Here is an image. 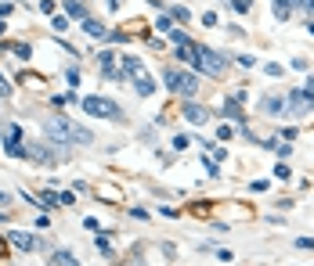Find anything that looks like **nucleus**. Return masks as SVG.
<instances>
[{
	"instance_id": "1",
	"label": "nucleus",
	"mask_w": 314,
	"mask_h": 266,
	"mask_svg": "<svg viewBox=\"0 0 314 266\" xmlns=\"http://www.w3.org/2000/svg\"><path fill=\"white\" fill-rule=\"evenodd\" d=\"M43 133H47L51 144H91L94 133L91 130H80L76 122H69L65 115H51L43 122Z\"/></svg>"
},
{
	"instance_id": "2",
	"label": "nucleus",
	"mask_w": 314,
	"mask_h": 266,
	"mask_svg": "<svg viewBox=\"0 0 314 266\" xmlns=\"http://www.w3.org/2000/svg\"><path fill=\"white\" fill-rule=\"evenodd\" d=\"M166 90L177 93V97H195L199 93V76L195 72H184V69H166Z\"/></svg>"
},
{
	"instance_id": "3",
	"label": "nucleus",
	"mask_w": 314,
	"mask_h": 266,
	"mask_svg": "<svg viewBox=\"0 0 314 266\" xmlns=\"http://www.w3.org/2000/svg\"><path fill=\"white\" fill-rule=\"evenodd\" d=\"M80 108H83L87 115H98V119H123L119 104L109 101V97H98V93H87V97L80 101Z\"/></svg>"
},
{
	"instance_id": "4",
	"label": "nucleus",
	"mask_w": 314,
	"mask_h": 266,
	"mask_svg": "<svg viewBox=\"0 0 314 266\" xmlns=\"http://www.w3.org/2000/svg\"><path fill=\"white\" fill-rule=\"evenodd\" d=\"M195 72H206V76H224V58L213 51V47H195Z\"/></svg>"
},
{
	"instance_id": "5",
	"label": "nucleus",
	"mask_w": 314,
	"mask_h": 266,
	"mask_svg": "<svg viewBox=\"0 0 314 266\" xmlns=\"http://www.w3.org/2000/svg\"><path fill=\"white\" fill-rule=\"evenodd\" d=\"M286 112H293V115L314 112V97H311L307 90H289V93H286Z\"/></svg>"
},
{
	"instance_id": "6",
	"label": "nucleus",
	"mask_w": 314,
	"mask_h": 266,
	"mask_svg": "<svg viewBox=\"0 0 314 266\" xmlns=\"http://www.w3.org/2000/svg\"><path fill=\"white\" fill-rule=\"evenodd\" d=\"M0 130H4V151L11 155V159H22V155H25V144H22V130L14 126V122H4Z\"/></svg>"
},
{
	"instance_id": "7",
	"label": "nucleus",
	"mask_w": 314,
	"mask_h": 266,
	"mask_svg": "<svg viewBox=\"0 0 314 266\" xmlns=\"http://www.w3.org/2000/svg\"><path fill=\"white\" fill-rule=\"evenodd\" d=\"M7 245H14L18 252H29V256H33V252H43V241L36 238V234H25V230H11V234H7Z\"/></svg>"
},
{
	"instance_id": "8",
	"label": "nucleus",
	"mask_w": 314,
	"mask_h": 266,
	"mask_svg": "<svg viewBox=\"0 0 314 266\" xmlns=\"http://www.w3.org/2000/svg\"><path fill=\"white\" fill-rule=\"evenodd\" d=\"M62 155H65L62 148H58V151H51L47 144H29L22 159H29V162H40V166H54L58 159H62Z\"/></svg>"
},
{
	"instance_id": "9",
	"label": "nucleus",
	"mask_w": 314,
	"mask_h": 266,
	"mask_svg": "<svg viewBox=\"0 0 314 266\" xmlns=\"http://www.w3.org/2000/svg\"><path fill=\"white\" fill-rule=\"evenodd\" d=\"M260 108H264V115H282L286 112V97H282V93H264Z\"/></svg>"
},
{
	"instance_id": "10",
	"label": "nucleus",
	"mask_w": 314,
	"mask_h": 266,
	"mask_svg": "<svg viewBox=\"0 0 314 266\" xmlns=\"http://www.w3.org/2000/svg\"><path fill=\"white\" fill-rule=\"evenodd\" d=\"M134 90H138L141 97H152V93H156V80H152V76H148V72L141 69L138 76H134Z\"/></svg>"
},
{
	"instance_id": "11",
	"label": "nucleus",
	"mask_w": 314,
	"mask_h": 266,
	"mask_svg": "<svg viewBox=\"0 0 314 266\" xmlns=\"http://www.w3.org/2000/svg\"><path fill=\"white\" fill-rule=\"evenodd\" d=\"M181 115L188 119V122H199V126H202V122H209V112H206V108H199V104H181Z\"/></svg>"
},
{
	"instance_id": "12",
	"label": "nucleus",
	"mask_w": 314,
	"mask_h": 266,
	"mask_svg": "<svg viewBox=\"0 0 314 266\" xmlns=\"http://www.w3.org/2000/svg\"><path fill=\"white\" fill-rule=\"evenodd\" d=\"M25 201H33V205H40V209H54V205H58V194H51V191H43V194H25Z\"/></svg>"
},
{
	"instance_id": "13",
	"label": "nucleus",
	"mask_w": 314,
	"mask_h": 266,
	"mask_svg": "<svg viewBox=\"0 0 314 266\" xmlns=\"http://www.w3.org/2000/svg\"><path fill=\"white\" fill-rule=\"evenodd\" d=\"M80 22H83V33H91L98 40H109V29H105L101 22H94V18H80Z\"/></svg>"
},
{
	"instance_id": "14",
	"label": "nucleus",
	"mask_w": 314,
	"mask_h": 266,
	"mask_svg": "<svg viewBox=\"0 0 314 266\" xmlns=\"http://www.w3.org/2000/svg\"><path fill=\"white\" fill-rule=\"evenodd\" d=\"M238 104H242V101H235V97H231L228 104H224V108H220V112H224V119H242V108H238Z\"/></svg>"
},
{
	"instance_id": "15",
	"label": "nucleus",
	"mask_w": 314,
	"mask_h": 266,
	"mask_svg": "<svg viewBox=\"0 0 314 266\" xmlns=\"http://www.w3.org/2000/svg\"><path fill=\"white\" fill-rule=\"evenodd\" d=\"M141 69H145V65H141V61L134 58V54H127V58H123V72H130V76H138Z\"/></svg>"
},
{
	"instance_id": "16",
	"label": "nucleus",
	"mask_w": 314,
	"mask_h": 266,
	"mask_svg": "<svg viewBox=\"0 0 314 266\" xmlns=\"http://www.w3.org/2000/svg\"><path fill=\"white\" fill-rule=\"evenodd\" d=\"M65 11L72 14V18H87V7L80 4V0H69V4H65Z\"/></svg>"
},
{
	"instance_id": "17",
	"label": "nucleus",
	"mask_w": 314,
	"mask_h": 266,
	"mask_svg": "<svg viewBox=\"0 0 314 266\" xmlns=\"http://www.w3.org/2000/svg\"><path fill=\"white\" fill-rule=\"evenodd\" d=\"M51 263H62V266H72V263H76V256H72V252H65V248H62V252H54V256H51Z\"/></svg>"
},
{
	"instance_id": "18",
	"label": "nucleus",
	"mask_w": 314,
	"mask_h": 266,
	"mask_svg": "<svg viewBox=\"0 0 314 266\" xmlns=\"http://www.w3.org/2000/svg\"><path fill=\"white\" fill-rule=\"evenodd\" d=\"M282 4H289V7H300V11L314 14V0H282Z\"/></svg>"
},
{
	"instance_id": "19",
	"label": "nucleus",
	"mask_w": 314,
	"mask_h": 266,
	"mask_svg": "<svg viewBox=\"0 0 314 266\" xmlns=\"http://www.w3.org/2000/svg\"><path fill=\"white\" fill-rule=\"evenodd\" d=\"M51 29H54V33H65V29H69L65 14H51Z\"/></svg>"
},
{
	"instance_id": "20",
	"label": "nucleus",
	"mask_w": 314,
	"mask_h": 266,
	"mask_svg": "<svg viewBox=\"0 0 314 266\" xmlns=\"http://www.w3.org/2000/svg\"><path fill=\"white\" fill-rule=\"evenodd\" d=\"M170 18H177V22H188L191 14H188V7H181V4H177V7H170Z\"/></svg>"
},
{
	"instance_id": "21",
	"label": "nucleus",
	"mask_w": 314,
	"mask_h": 266,
	"mask_svg": "<svg viewBox=\"0 0 314 266\" xmlns=\"http://www.w3.org/2000/svg\"><path fill=\"white\" fill-rule=\"evenodd\" d=\"M11 51L18 54V58H29V54H33V51H29V43H11Z\"/></svg>"
},
{
	"instance_id": "22",
	"label": "nucleus",
	"mask_w": 314,
	"mask_h": 266,
	"mask_svg": "<svg viewBox=\"0 0 314 266\" xmlns=\"http://www.w3.org/2000/svg\"><path fill=\"white\" fill-rule=\"evenodd\" d=\"M170 25H173V18H170V11H166V14H162V18L156 22V29H162V33H166V29H170Z\"/></svg>"
},
{
	"instance_id": "23",
	"label": "nucleus",
	"mask_w": 314,
	"mask_h": 266,
	"mask_svg": "<svg viewBox=\"0 0 314 266\" xmlns=\"http://www.w3.org/2000/svg\"><path fill=\"white\" fill-rule=\"evenodd\" d=\"M217 259H220V263H231L235 252H231V248H217Z\"/></svg>"
},
{
	"instance_id": "24",
	"label": "nucleus",
	"mask_w": 314,
	"mask_h": 266,
	"mask_svg": "<svg viewBox=\"0 0 314 266\" xmlns=\"http://www.w3.org/2000/svg\"><path fill=\"white\" fill-rule=\"evenodd\" d=\"M65 80H69V87H80V72H76V69H69V72H65Z\"/></svg>"
},
{
	"instance_id": "25",
	"label": "nucleus",
	"mask_w": 314,
	"mask_h": 266,
	"mask_svg": "<svg viewBox=\"0 0 314 266\" xmlns=\"http://www.w3.org/2000/svg\"><path fill=\"white\" fill-rule=\"evenodd\" d=\"M72 201H76V194H69V191L58 194V205H72Z\"/></svg>"
},
{
	"instance_id": "26",
	"label": "nucleus",
	"mask_w": 314,
	"mask_h": 266,
	"mask_svg": "<svg viewBox=\"0 0 314 266\" xmlns=\"http://www.w3.org/2000/svg\"><path fill=\"white\" fill-rule=\"evenodd\" d=\"M202 166H206V173H209V177H220V169H217V162H209V159H202Z\"/></svg>"
},
{
	"instance_id": "27",
	"label": "nucleus",
	"mask_w": 314,
	"mask_h": 266,
	"mask_svg": "<svg viewBox=\"0 0 314 266\" xmlns=\"http://www.w3.org/2000/svg\"><path fill=\"white\" fill-rule=\"evenodd\" d=\"M170 43H173V47H181V43H188V36H184V33H170Z\"/></svg>"
},
{
	"instance_id": "28",
	"label": "nucleus",
	"mask_w": 314,
	"mask_h": 266,
	"mask_svg": "<svg viewBox=\"0 0 314 266\" xmlns=\"http://www.w3.org/2000/svg\"><path fill=\"white\" fill-rule=\"evenodd\" d=\"M217 137H220V140H231V137H235V130H231V126H220V130H217Z\"/></svg>"
},
{
	"instance_id": "29",
	"label": "nucleus",
	"mask_w": 314,
	"mask_h": 266,
	"mask_svg": "<svg viewBox=\"0 0 314 266\" xmlns=\"http://www.w3.org/2000/svg\"><path fill=\"white\" fill-rule=\"evenodd\" d=\"M0 97H11V83L4 80V76H0Z\"/></svg>"
},
{
	"instance_id": "30",
	"label": "nucleus",
	"mask_w": 314,
	"mask_h": 266,
	"mask_svg": "<svg viewBox=\"0 0 314 266\" xmlns=\"http://www.w3.org/2000/svg\"><path fill=\"white\" fill-rule=\"evenodd\" d=\"M40 11L43 14H54V0H40Z\"/></svg>"
},
{
	"instance_id": "31",
	"label": "nucleus",
	"mask_w": 314,
	"mask_h": 266,
	"mask_svg": "<svg viewBox=\"0 0 314 266\" xmlns=\"http://www.w3.org/2000/svg\"><path fill=\"white\" fill-rule=\"evenodd\" d=\"M188 148V137H173V151H184Z\"/></svg>"
},
{
	"instance_id": "32",
	"label": "nucleus",
	"mask_w": 314,
	"mask_h": 266,
	"mask_svg": "<svg viewBox=\"0 0 314 266\" xmlns=\"http://www.w3.org/2000/svg\"><path fill=\"white\" fill-rule=\"evenodd\" d=\"M275 177L278 180H289V166H275Z\"/></svg>"
},
{
	"instance_id": "33",
	"label": "nucleus",
	"mask_w": 314,
	"mask_h": 266,
	"mask_svg": "<svg viewBox=\"0 0 314 266\" xmlns=\"http://www.w3.org/2000/svg\"><path fill=\"white\" fill-rule=\"evenodd\" d=\"M267 187H271V183H267V180H253V191H257V194H264Z\"/></svg>"
},
{
	"instance_id": "34",
	"label": "nucleus",
	"mask_w": 314,
	"mask_h": 266,
	"mask_svg": "<svg viewBox=\"0 0 314 266\" xmlns=\"http://www.w3.org/2000/svg\"><path fill=\"white\" fill-rule=\"evenodd\" d=\"M130 216H134V220H145V223H148V212H145L141 205H138V209H130Z\"/></svg>"
},
{
	"instance_id": "35",
	"label": "nucleus",
	"mask_w": 314,
	"mask_h": 266,
	"mask_svg": "<svg viewBox=\"0 0 314 266\" xmlns=\"http://www.w3.org/2000/svg\"><path fill=\"white\" fill-rule=\"evenodd\" d=\"M264 72H267V76H282V65H275V61H271V65H264Z\"/></svg>"
},
{
	"instance_id": "36",
	"label": "nucleus",
	"mask_w": 314,
	"mask_h": 266,
	"mask_svg": "<svg viewBox=\"0 0 314 266\" xmlns=\"http://www.w3.org/2000/svg\"><path fill=\"white\" fill-rule=\"evenodd\" d=\"M296 248H314V238H300V241H296Z\"/></svg>"
},
{
	"instance_id": "37",
	"label": "nucleus",
	"mask_w": 314,
	"mask_h": 266,
	"mask_svg": "<svg viewBox=\"0 0 314 266\" xmlns=\"http://www.w3.org/2000/svg\"><path fill=\"white\" fill-rule=\"evenodd\" d=\"M235 11H249V0H235Z\"/></svg>"
},
{
	"instance_id": "38",
	"label": "nucleus",
	"mask_w": 314,
	"mask_h": 266,
	"mask_svg": "<svg viewBox=\"0 0 314 266\" xmlns=\"http://www.w3.org/2000/svg\"><path fill=\"white\" fill-rule=\"evenodd\" d=\"M307 93H311V97H314V76H311V80H307V87H304Z\"/></svg>"
},
{
	"instance_id": "39",
	"label": "nucleus",
	"mask_w": 314,
	"mask_h": 266,
	"mask_svg": "<svg viewBox=\"0 0 314 266\" xmlns=\"http://www.w3.org/2000/svg\"><path fill=\"white\" fill-rule=\"evenodd\" d=\"M4 205H7V194H4V191H0V209H4Z\"/></svg>"
},
{
	"instance_id": "40",
	"label": "nucleus",
	"mask_w": 314,
	"mask_h": 266,
	"mask_svg": "<svg viewBox=\"0 0 314 266\" xmlns=\"http://www.w3.org/2000/svg\"><path fill=\"white\" fill-rule=\"evenodd\" d=\"M307 33H311V36H314V22H311V25H307Z\"/></svg>"
},
{
	"instance_id": "41",
	"label": "nucleus",
	"mask_w": 314,
	"mask_h": 266,
	"mask_svg": "<svg viewBox=\"0 0 314 266\" xmlns=\"http://www.w3.org/2000/svg\"><path fill=\"white\" fill-rule=\"evenodd\" d=\"M116 4H119V0H109V7H116Z\"/></svg>"
},
{
	"instance_id": "42",
	"label": "nucleus",
	"mask_w": 314,
	"mask_h": 266,
	"mask_svg": "<svg viewBox=\"0 0 314 266\" xmlns=\"http://www.w3.org/2000/svg\"><path fill=\"white\" fill-rule=\"evenodd\" d=\"M0 36H4V22H0Z\"/></svg>"
},
{
	"instance_id": "43",
	"label": "nucleus",
	"mask_w": 314,
	"mask_h": 266,
	"mask_svg": "<svg viewBox=\"0 0 314 266\" xmlns=\"http://www.w3.org/2000/svg\"><path fill=\"white\" fill-rule=\"evenodd\" d=\"M0 256H4V241H0Z\"/></svg>"
}]
</instances>
